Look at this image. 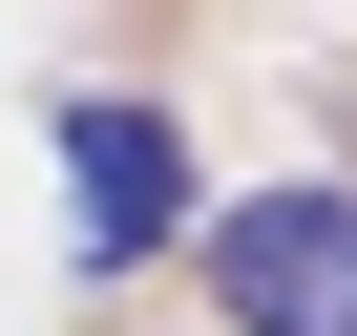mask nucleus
<instances>
[{
  "label": "nucleus",
  "mask_w": 357,
  "mask_h": 336,
  "mask_svg": "<svg viewBox=\"0 0 357 336\" xmlns=\"http://www.w3.org/2000/svg\"><path fill=\"white\" fill-rule=\"evenodd\" d=\"M190 252L231 336H357V190H231Z\"/></svg>",
  "instance_id": "1"
},
{
  "label": "nucleus",
  "mask_w": 357,
  "mask_h": 336,
  "mask_svg": "<svg viewBox=\"0 0 357 336\" xmlns=\"http://www.w3.org/2000/svg\"><path fill=\"white\" fill-rule=\"evenodd\" d=\"M43 147H63V190H84V273H147L168 231H211V211H190V147H168V105L84 84V105H43Z\"/></svg>",
  "instance_id": "2"
}]
</instances>
